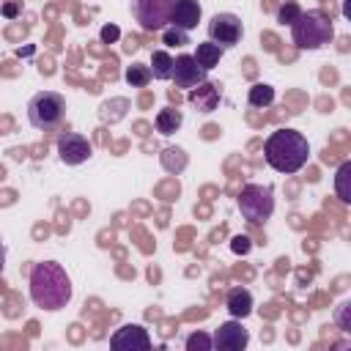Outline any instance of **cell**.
I'll use <instances>...</instances> for the list:
<instances>
[{
  "instance_id": "obj_14",
  "label": "cell",
  "mask_w": 351,
  "mask_h": 351,
  "mask_svg": "<svg viewBox=\"0 0 351 351\" xmlns=\"http://www.w3.org/2000/svg\"><path fill=\"white\" fill-rule=\"evenodd\" d=\"M252 307H255V302H252V293L247 291V288H230L228 291V296H225V310L230 313V318H239V321H244L250 313H252Z\"/></svg>"
},
{
  "instance_id": "obj_12",
  "label": "cell",
  "mask_w": 351,
  "mask_h": 351,
  "mask_svg": "<svg viewBox=\"0 0 351 351\" xmlns=\"http://www.w3.org/2000/svg\"><path fill=\"white\" fill-rule=\"evenodd\" d=\"M200 16H203V8H200L197 0H176L173 14H170V25H176V27H181V30L189 33V30L197 27Z\"/></svg>"
},
{
  "instance_id": "obj_28",
  "label": "cell",
  "mask_w": 351,
  "mask_h": 351,
  "mask_svg": "<svg viewBox=\"0 0 351 351\" xmlns=\"http://www.w3.org/2000/svg\"><path fill=\"white\" fill-rule=\"evenodd\" d=\"M346 313H348V302H346V304H340V310H337V324H340V329H343V332H348V321H346Z\"/></svg>"
},
{
  "instance_id": "obj_23",
  "label": "cell",
  "mask_w": 351,
  "mask_h": 351,
  "mask_svg": "<svg viewBox=\"0 0 351 351\" xmlns=\"http://www.w3.org/2000/svg\"><path fill=\"white\" fill-rule=\"evenodd\" d=\"M214 348V340H211V335L208 332H192L189 337H186V351H211Z\"/></svg>"
},
{
  "instance_id": "obj_25",
  "label": "cell",
  "mask_w": 351,
  "mask_h": 351,
  "mask_svg": "<svg viewBox=\"0 0 351 351\" xmlns=\"http://www.w3.org/2000/svg\"><path fill=\"white\" fill-rule=\"evenodd\" d=\"M230 250H233L236 255H244V252H250V239H247V236H233V241H230Z\"/></svg>"
},
{
  "instance_id": "obj_6",
  "label": "cell",
  "mask_w": 351,
  "mask_h": 351,
  "mask_svg": "<svg viewBox=\"0 0 351 351\" xmlns=\"http://www.w3.org/2000/svg\"><path fill=\"white\" fill-rule=\"evenodd\" d=\"M176 0H129L132 16L143 30H162L170 25Z\"/></svg>"
},
{
  "instance_id": "obj_24",
  "label": "cell",
  "mask_w": 351,
  "mask_h": 351,
  "mask_svg": "<svg viewBox=\"0 0 351 351\" xmlns=\"http://www.w3.org/2000/svg\"><path fill=\"white\" fill-rule=\"evenodd\" d=\"M299 14H302L299 3H296V0H285V3L277 8V22H282V25H291V22H293Z\"/></svg>"
},
{
  "instance_id": "obj_8",
  "label": "cell",
  "mask_w": 351,
  "mask_h": 351,
  "mask_svg": "<svg viewBox=\"0 0 351 351\" xmlns=\"http://www.w3.org/2000/svg\"><path fill=\"white\" fill-rule=\"evenodd\" d=\"M90 154H93V148H90L88 137H82L77 132H60V137H58V156H60L63 165H71V167L82 165V162L90 159Z\"/></svg>"
},
{
  "instance_id": "obj_4",
  "label": "cell",
  "mask_w": 351,
  "mask_h": 351,
  "mask_svg": "<svg viewBox=\"0 0 351 351\" xmlns=\"http://www.w3.org/2000/svg\"><path fill=\"white\" fill-rule=\"evenodd\" d=\"M66 118V99L58 90H38L27 101V121L38 132L58 129Z\"/></svg>"
},
{
  "instance_id": "obj_26",
  "label": "cell",
  "mask_w": 351,
  "mask_h": 351,
  "mask_svg": "<svg viewBox=\"0 0 351 351\" xmlns=\"http://www.w3.org/2000/svg\"><path fill=\"white\" fill-rule=\"evenodd\" d=\"M118 36H121V30H118L115 25H104V27H101V33H99V38H101L104 44H112Z\"/></svg>"
},
{
  "instance_id": "obj_9",
  "label": "cell",
  "mask_w": 351,
  "mask_h": 351,
  "mask_svg": "<svg viewBox=\"0 0 351 351\" xmlns=\"http://www.w3.org/2000/svg\"><path fill=\"white\" fill-rule=\"evenodd\" d=\"M206 69H200L197 66V60L192 58V55H178V58H173V74H170V80L176 82V88H184V90H192V88H197L200 82H206Z\"/></svg>"
},
{
  "instance_id": "obj_11",
  "label": "cell",
  "mask_w": 351,
  "mask_h": 351,
  "mask_svg": "<svg viewBox=\"0 0 351 351\" xmlns=\"http://www.w3.org/2000/svg\"><path fill=\"white\" fill-rule=\"evenodd\" d=\"M110 346L115 351H148L151 348V337H148L145 326H140V324H123L121 329H115L110 335Z\"/></svg>"
},
{
  "instance_id": "obj_1",
  "label": "cell",
  "mask_w": 351,
  "mask_h": 351,
  "mask_svg": "<svg viewBox=\"0 0 351 351\" xmlns=\"http://www.w3.org/2000/svg\"><path fill=\"white\" fill-rule=\"evenodd\" d=\"M71 277L58 261H41L30 269V302L41 310H63L71 302Z\"/></svg>"
},
{
  "instance_id": "obj_17",
  "label": "cell",
  "mask_w": 351,
  "mask_h": 351,
  "mask_svg": "<svg viewBox=\"0 0 351 351\" xmlns=\"http://www.w3.org/2000/svg\"><path fill=\"white\" fill-rule=\"evenodd\" d=\"M148 69H151L154 80H170V74H173V55L167 49H154Z\"/></svg>"
},
{
  "instance_id": "obj_10",
  "label": "cell",
  "mask_w": 351,
  "mask_h": 351,
  "mask_svg": "<svg viewBox=\"0 0 351 351\" xmlns=\"http://www.w3.org/2000/svg\"><path fill=\"white\" fill-rule=\"evenodd\" d=\"M211 340H214V348H219V351H241L250 343V332L241 326L239 318H230L214 329Z\"/></svg>"
},
{
  "instance_id": "obj_21",
  "label": "cell",
  "mask_w": 351,
  "mask_h": 351,
  "mask_svg": "<svg viewBox=\"0 0 351 351\" xmlns=\"http://www.w3.org/2000/svg\"><path fill=\"white\" fill-rule=\"evenodd\" d=\"M162 165L167 173H181L186 167V154L181 148H165L162 151Z\"/></svg>"
},
{
  "instance_id": "obj_18",
  "label": "cell",
  "mask_w": 351,
  "mask_h": 351,
  "mask_svg": "<svg viewBox=\"0 0 351 351\" xmlns=\"http://www.w3.org/2000/svg\"><path fill=\"white\" fill-rule=\"evenodd\" d=\"M247 101H250V107L263 110V107H269V104L274 101V88L266 85V82H255V85L250 88V93H247Z\"/></svg>"
},
{
  "instance_id": "obj_3",
  "label": "cell",
  "mask_w": 351,
  "mask_h": 351,
  "mask_svg": "<svg viewBox=\"0 0 351 351\" xmlns=\"http://www.w3.org/2000/svg\"><path fill=\"white\" fill-rule=\"evenodd\" d=\"M291 38L299 49H321L335 38V25L332 19L313 8V11H302L293 22H291Z\"/></svg>"
},
{
  "instance_id": "obj_22",
  "label": "cell",
  "mask_w": 351,
  "mask_h": 351,
  "mask_svg": "<svg viewBox=\"0 0 351 351\" xmlns=\"http://www.w3.org/2000/svg\"><path fill=\"white\" fill-rule=\"evenodd\" d=\"M162 41L167 47H186L189 44V33L176 27V25H167V27H162Z\"/></svg>"
},
{
  "instance_id": "obj_5",
  "label": "cell",
  "mask_w": 351,
  "mask_h": 351,
  "mask_svg": "<svg viewBox=\"0 0 351 351\" xmlns=\"http://www.w3.org/2000/svg\"><path fill=\"white\" fill-rule=\"evenodd\" d=\"M239 211L250 225H263L274 214V186L271 184H247L241 186L239 197Z\"/></svg>"
},
{
  "instance_id": "obj_13",
  "label": "cell",
  "mask_w": 351,
  "mask_h": 351,
  "mask_svg": "<svg viewBox=\"0 0 351 351\" xmlns=\"http://www.w3.org/2000/svg\"><path fill=\"white\" fill-rule=\"evenodd\" d=\"M189 104L197 110V112H214L217 107H219V85H214V82H200L197 88H192L189 90Z\"/></svg>"
},
{
  "instance_id": "obj_16",
  "label": "cell",
  "mask_w": 351,
  "mask_h": 351,
  "mask_svg": "<svg viewBox=\"0 0 351 351\" xmlns=\"http://www.w3.org/2000/svg\"><path fill=\"white\" fill-rule=\"evenodd\" d=\"M181 123H184L181 110L165 107V110H159V112H156V132H159V134H165V137L176 134V132L181 129Z\"/></svg>"
},
{
  "instance_id": "obj_27",
  "label": "cell",
  "mask_w": 351,
  "mask_h": 351,
  "mask_svg": "<svg viewBox=\"0 0 351 351\" xmlns=\"http://www.w3.org/2000/svg\"><path fill=\"white\" fill-rule=\"evenodd\" d=\"M19 8H22V0H8V3L3 5V16H8V19H14V16L19 14Z\"/></svg>"
},
{
  "instance_id": "obj_20",
  "label": "cell",
  "mask_w": 351,
  "mask_h": 351,
  "mask_svg": "<svg viewBox=\"0 0 351 351\" xmlns=\"http://www.w3.org/2000/svg\"><path fill=\"white\" fill-rule=\"evenodd\" d=\"M348 178H351V162H343L335 173V192L343 203H351V189H348Z\"/></svg>"
},
{
  "instance_id": "obj_7",
  "label": "cell",
  "mask_w": 351,
  "mask_h": 351,
  "mask_svg": "<svg viewBox=\"0 0 351 351\" xmlns=\"http://www.w3.org/2000/svg\"><path fill=\"white\" fill-rule=\"evenodd\" d=\"M241 36H244V25H241V19L236 14L219 11V14H214L208 19V41L219 44L222 49L236 47L241 41Z\"/></svg>"
},
{
  "instance_id": "obj_2",
  "label": "cell",
  "mask_w": 351,
  "mask_h": 351,
  "mask_svg": "<svg viewBox=\"0 0 351 351\" xmlns=\"http://www.w3.org/2000/svg\"><path fill=\"white\" fill-rule=\"evenodd\" d=\"M263 159L277 173H299L310 159V143L296 129H277L263 143Z\"/></svg>"
},
{
  "instance_id": "obj_29",
  "label": "cell",
  "mask_w": 351,
  "mask_h": 351,
  "mask_svg": "<svg viewBox=\"0 0 351 351\" xmlns=\"http://www.w3.org/2000/svg\"><path fill=\"white\" fill-rule=\"evenodd\" d=\"M3 269H5V241L0 236V274H3Z\"/></svg>"
},
{
  "instance_id": "obj_30",
  "label": "cell",
  "mask_w": 351,
  "mask_h": 351,
  "mask_svg": "<svg viewBox=\"0 0 351 351\" xmlns=\"http://www.w3.org/2000/svg\"><path fill=\"white\" fill-rule=\"evenodd\" d=\"M343 14H346V16H351V0H346V3H343Z\"/></svg>"
},
{
  "instance_id": "obj_19",
  "label": "cell",
  "mask_w": 351,
  "mask_h": 351,
  "mask_svg": "<svg viewBox=\"0 0 351 351\" xmlns=\"http://www.w3.org/2000/svg\"><path fill=\"white\" fill-rule=\"evenodd\" d=\"M123 80H126L132 88H145L154 77H151V69H148L145 63H132V66H126Z\"/></svg>"
},
{
  "instance_id": "obj_15",
  "label": "cell",
  "mask_w": 351,
  "mask_h": 351,
  "mask_svg": "<svg viewBox=\"0 0 351 351\" xmlns=\"http://www.w3.org/2000/svg\"><path fill=\"white\" fill-rule=\"evenodd\" d=\"M222 55H225V49H222L219 44H214V41H200L192 58L197 60V66H200V69H206V71H211L214 66H219V60H222Z\"/></svg>"
}]
</instances>
